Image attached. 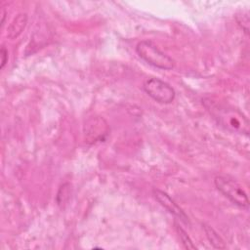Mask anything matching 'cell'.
I'll return each instance as SVG.
<instances>
[{
  "label": "cell",
  "instance_id": "6da1fadb",
  "mask_svg": "<svg viewBox=\"0 0 250 250\" xmlns=\"http://www.w3.org/2000/svg\"><path fill=\"white\" fill-rule=\"evenodd\" d=\"M217 189L234 205L248 209L249 199L241 185L228 176H217L214 180Z\"/></svg>",
  "mask_w": 250,
  "mask_h": 250
},
{
  "label": "cell",
  "instance_id": "7a4b0ae2",
  "mask_svg": "<svg viewBox=\"0 0 250 250\" xmlns=\"http://www.w3.org/2000/svg\"><path fill=\"white\" fill-rule=\"evenodd\" d=\"M136 52L146 62L159 69H172L175 65L174 60L160 51L151 41L143 40L138 43Z\"/></svg>",
  "mask_w": 250,
  "mask_h": 250
},
{
  "label": "cell",
  "instance_id": "3957f363",
  "mask_svg": "<svg viewBox=\"0 0 250 250\" xmlns=\"http://www.w3.org/2000/svg\"><path fill=\"white\" fill-rule=\"evenodd\" d=\"M144 90L151 99L160 104H170L176 97L175 90L159 78H147L144 82Z\"/></svg>",
  "mask_w": 250,
  "mask_h": 250
},
{
  "label": "cell",
  "instance_id": "277c9868",
  "mask_svg": "<svg viewBox=\"0 0 250 250\" xmlns=\"http://www.w3.org/2000/svg\"><path fill=\"white\" fill-rule=\"evenodd\" d=\"M216 111L217 113L215 116L224 126L233 131L248 135V120L243 114L238 112L236 109L226 107H219Z\"/></svg>",
  "mask_w": 250,
  "mask_h": 250
},
{
  "label": "cell",
  "instance_id": "5b68a950",
  "mask_svg": "<svg viewBox=\"0 0 250 250\" xmlns=\"http://www.w3.org/2000/svg\"><path fill=\"white\" fill-rule=\"evenodd\" d=\"M85 140L89 144L104 141L108 134V125L106 121L100 117L95 116L87 120L84 125Z\"/></svg>",
  "mask_w": 250,
  "mask_h": 250
},
{
  "label": "cell",
  "instance_id": "8992f818",
  "mask_svg": "<svg viewBox=\"0 0 250 250\" xmlns=\"http://www.w3.org/2000/svg\"><path fill=\"white\" fill-rule=\"evenodd\" d=\"M153 195L155 199L162 205L168 212L173 214L179 220H181L185 224H189L188 218L187 214L183 211V209L177 205V203L164 191L160 189H153Z\"/></svg>",
  "mask_w": 250,
  "mask_h": 250
},
{
  "label": "cell",
  "instance_id": "52a82bcc",
  "mask_svg": "<svg viewBox=\"0 0 250 250\" xmlns=\"http://www.w3.org/2000/svg\"><path fill=\"white\" fill-rule=\"evenodd\" d=\"M27 23V15L26 14H19L10 23L8 27L7 36L9 39H16L18 38L21 32L24 30L25 25Z\"/></svg>",
  "mask_w": 250,
  "mask_h": 250
},
{
  "label": "cell",
  "instance_id": "ba28073f",
  "mask_svg": "<svg viewBox=\"0 0 250 250\" xmlns=\"http://www.w3.org/2000/svg\"><path fill=\"white\" fill-rule=\"evenodd\" d=\"M203 229H204V231L206 233V236H207L208 240L210 241V244L214 248H217V249H224V248H226L225 241L223 240V238L217 233V231L213 228H211L210 226L204 224L203 225Z\"/></svg>",
  "mask_w": 250,
  "mask_h": 250
},
{
  "label": "cell",
  "instance_id": "9c48e42d",
  "mask_svg": "<svg viewBox=\"0 0 250 250\" xmlns=\"http://www.w3.org/2000/svg\"><path fill=\"white\" fill-rule=\"evenodd\" d=\"M177 231H178L179 236H180V238L182 240V243L184 244V246L187 249H196V246L193 244V242L190 239V237L187 234V232L180 226H177Z\"/></svg>",
  "mask_w": 250,
  "mask_h": 250
},
{
  "label": "cell",
  "instance_id": "30bf717a",
  "mask_svg": "<svg viewBox=\"0 0 250 250\" xmlns=\"http://www.w3.org/2000/svg\"><path fill=\"white\" fill-rule=\"evenodd\" d=\"M7 62H8V51L6 50V48L4 46H2V48H1V66H0L1 69L5 66Z\"/></svg>",
  "mask_w": 250,
  "mask_h": 250
}]
</instances>
